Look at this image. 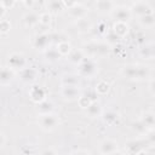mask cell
<instances>
[{
	"label": "cell",
	"mask_w": 155,
	"mask_h": 155,
	"mask_svg": "<svg viewBox=\"0 0 155 155\" xmlns=\"http://www.w3.org/2000/svg\"><path fill=\"white\" fill-rule=\"evenodd\" d=\"M97 29H98V33L99 34H105L108 31V25H107V23L102 22V23H99L97 25Z\"/></svg>",
	"instance_id": "38"
},
{
	"label": "cell",
	"mask_w": 155,
	"mask_h": 155,
	"mask_svg": "<svg viewBox=\"0 0 155 155\" xmlns=\"http://www.w3.org/2000/svg\"><path fill=\"white\" fill-rule=\"evenodd\" d=\"M139 56L144 59H151L154 57V46L150 45H145L139 50Z\"/></svg>",
	"instance_id": "29"
},
{
	"label": "cell",
	"mask_w": 155,
	"mask_h": 155,
	"mask_svg": "<svg viewBox=\"0 0 155 155\" xmlns=\"http://www.w3.org/2000/svg\"><path fill=\"white\" fill-rule=\"evenodd\" d=\"M105 38H107V44H108V45H115V44H117L119 40H120V36H117L113 30L107 31V33H105Z\"/></svg>",
	"instance_id": "33"
},
{
	"label": "cell",
	"mask_w": 155,
	"mask_h": 155,
	"mask_svg": "<svg viewBox=\"0 0 155 155\" xmlns=\"http://www.w3.org/2000/svg\"><path fill=\"white\" fill-rule=\"evenodd\" d=\"M61 94L64 101L68 102H74L78 101V98L81 96V91L79 86H70V85H62L61 88Z\"/></svg>",
	"instance_id": "5"
},
{
	"label": "cell",
	"mask_w": 155,
	"mask_h": 155,
	"mask_svg": "<svg viewBox=\"0 0 155 155\" xmlns=\"http://www.w3.org/2000/svg\"><path fill=\"white\" fill-rule=\"evenodd\" d=\"M38 78V70L33 67H24L19 70V79L23 82H34Z\"/></svg>",
	"instance_id": "9"
},
{
	"label": "cell",
	"mask_w": 155,
	"mask_h": 155,
	"mask_svg": "<svg viewBox=\"0 0 155 155\" xmlns=\"http://www.w3.org/2000/svg\"><path fill=\"white\" fill-rule=\"evenodd\" d=\"M68 12H69V16L73 17L74 19H81L87 16V8L80 4H75L74 6L69 7Z\"/></svg>",
	"instance_id": "12"
},
{
	"label": "cell",
	"mask_w": 155,
	"mask_h": 155,
	"mask_svg": "<svg viewBox=\"0 0 155 155\" xmlns=\"http://www.w3.org/2000/svg\"><path fill=\"white\" fill-rule=\"evenodd\" d=\"M62 1H63V5H64V6H67L68 8H69V7H71V6H74V5L76 4V2H75V0H62Z\"/></svg>",
	"instance_id": "42"
},
{
	"label": "cell",
	"mask_w": 155,
	"mask_h": 155,
	"mask_svg": "<svg viewBox=\"0 0 155 155\" xmlns=\"http://www.w3.org/2000/svg\"><path fill=\"white\" fill-rule=\"evenodd\" d=\"M4 145H5V136H4V133L0 132V149H1Z\"/></svg>",
	"instance_id": "45"
},
{
	"label": "cell",
	"mask_w": 155,
	"mask_h": 155,
	"mask_svg": "<svg viewBox=\"0 0 155 155\" xmlns=\"http://www.w3.org/2000/svg\"><path fill=\"white\" fill-rule=\"evenodd\" d=\"M94 6L99 13H110L111 10L114 8L111 0H96Z\"/></svg>",
	"instance_id": "17"
},
{
	"label": "cell",
	"mask_w": 155,
	"mask_h": 155,
	"mask_svg": "<svg viewBox=\"0 0 155 155\" xmlns=\"http://www.w3.org/2000/svg\"><path fill=\"white\" fill-rule=\"evenodd\" d=\"M38 124H39L40 128L44 130L45 132H51V131L56 130L57 126L59 125V117L52 113L40 114L39 119H38Z\"/></svg>",
	"instance_id": "3"
},
{
	"label": "cell",
	"mask_w": 155,
	"mask_h": 155,
	"mask_svg": "<svg viewBox=\"0 0 155 155\" xmlns=\"http://www.w3.org/2000/svg\"><path fill=\"white\" fill-rule=\"evenodd\" d=\"M133 2H138V1H143V0H132Z\"/></svg>",
	"instance_id": "48"
},
{
	"label": "cell",
	"mask_w": 155,
	"mask_h": 155,
	"mask_svg": "<svg viewBox=\"0 0 155 155\" xmlns=\"http://www.w3.org/2000/svg\"><path fill=\"white\" fill-rule=\"evenodd\" d=\"M131 13H134V15H137L139 17V16H143V15L153 13V8H151V6L148 2H145V1H138V2H134V5L132 6Z\"/></svg>",
	"instance_id": "11"
},
{
	"label": "cell",
	"mask_w": 155,
	"mask_h": 155,
	"mask_svg": "<svg viewBox=\"0 0 155 155\" xmlns=\"http://www.w3.org/2000/svg\"><path fill=\"white\" fill-rule=\"evenodd\" d=\"M71 154H91V151L86 150V149H76V150H71Z\"/></svg>",
	"instance_id": "41"
},
{
	"label": "cell",
	"mask_w": 155,
	"mask_h": 155,
	"mask_svg": "<svg viewBox=\"0 0 155 155\" xmlns=\"http://www.w3.org/2000/svg\"><path fill=\"white\" fill-rule=\"evenodd\" d=\"M91 102H92V101H91L86 94H82V93H81V96L78 98V103H79L80 108H82V109H86V108L90 105Z\"/></svg>",
	"instance_id": "34"
},
{
	"label": "cell",
	"mask_w": 155,
	"mask_h": 155,
	"mask_svg": "<svg viewBox=\"0 0 155 155\" xmlns=\"http://www.w3.org/2000/svg\"><path fill=\"white\" fill-rule=\"evenodd\" d=\"M132 130H133L136 133H138V134H144V133H147V131H148V128L145 127V125H144L140 120L134 121V122L132 124Z\"/></svg>",
	"instance_id": "32"
},
{
	"label": "cell",
	"mask_w": 155,
	"mask_h": 155,
	"mask_svg": "<svg viewBox=\"0 0 155 155\" xmlns=\"http://www.w3.org/2000/svg\"><path fill=\"white\" fill-rule=\"evenodd\" d=\"M85 1H86V0H75V2H76V4H80V5H84Z\"/></svg>",
	"instance_id": "47"
},
{
	"label": "cell",
	"mask_w": 155,
	"mask_h": 155,
	"mask_svg": "<svg viewBox=\"0 0 155 155\" xmlns=\"http://www.w3.org/2000/svg\"><path fill=\"white\" fill-rule=\"evenodd\" d=\"M15 79V70L10 67L0 68V85H8Z\"/></svg>",
	"instance_id": "15"
},
{
	"label": "cell",
	"mask_w": 155,
	"mask_h": 155,
	"mask_svg": "<svg viewBox=\"0 0 155 155\" xmlns=\"http://www.w3.org/2000/svg\"><path fill=\"white\" fill-rule=\"evenodd\" d=\"M11 29V23L7 19H0V33H7Z\"/></svg>",
	"instance_id": "36"
},
{
	"label": "cell",
	"mask_w": 155,
	"mask_h": 155,
	"mask_svg": "<svg viewBox=\"0 0 155 155\" xmlns=\"http://www.w3.org/2000/svg\"><path fill=\"white\" fill-rule=\"evenodd\" d=\"M36 104H38L36 110H38L39 114H48V113H52L53 111V108H54L53 103L51 101H48V99H44V101H41V102L36 103Z\"/></svg>",
	"instance_id": "18"
},
{
	"label": "cell",
	"mask_w": 155,
	"mask_h": 155,
	"mask_svg": "<svg viewBox=\"0 0 155 155\" xmlns=\"http://www.w3.org/2000/svg\"><path fill=\"white\" fill-rule=\"evenodd\" d=\"M119 149V144L114 139H104L99 144V153L101 154H114Z\"/></svg>",
	"instance_id": "10"
},
{
	"label": "cell",
	"mask_w": 155,
	"mask_h": 155,
	"mask_svg": "<svg viewBox=\"0 0 155 155\" xmlns=\"http://www.w3.org/2000/svg\"><path fill=\"white\" fill-rule=\"evenodd\" d=\"M109 88H110V85L107 82V81H98L94 86V91L97 92L98 96H103V94H107L109 92Z\"/></svg>",
	"instance_id": "30"
},
{
	"label": "cell",
	"mask_w": 155,
	"mask_h": 155,
	"mask_svg": "<svg viewBox=\"0 0 155 155\" xmlns=\"http://www.w3.org/2000/svg\"><path fill=\"white\" fill-rule=\"evenodd\" d=\"M62 85H70V86H79L80 84V76L75 74H65L61 79Z\"/></svg>",
	"instance_id": "20"
},
{
	"label": "cell",
	"mask_w": 155,
	"mask_h": 155,
	"mask_svg": "<svg viewBox=\"0 0 155 155\" xmlns=\"http://www.w3.org/2000/svg\"><path fill=\"white\" fill-rule=\"evenodd\" d=\"M23 22L28 27H33L39 23V15L35 12H28L23 16Z\"/></svg>",
	"instance_id": "27"
},
{
	"label": "cell",
	"mask_w": 155,
	"mask_h": 155,
	"mask_svg": "<svg viewBox=\"0 0 155 155\" xmlns=\"http://www.w3.org/2000/svg\"><path fill=\"white\" fill-rule=\"evenodd\" d=\"M68 59L74 64H80L85 59V53L82 50H71L68 53Z\"/></svg>",
	"instance_id": "19"
},
{
	"label": "cell",
	"mask_w": 155,
	"mask_h": 155,
	"mask_svg": "<svg viewBox=\"0 0 155 155\" xmlns=\"http://www.w3.org/2000/svg\"><path fill=\"white\" fill-rule=\"evenodd\" d=\"M42 154H56V151H54V150L46 149V150H44V151H42Z\"/></svg>",
	"instance_id": "46"
},
{
	"label": "cell",
	"mask_w": 155,
	"mask_h": 155,
	"mask_svg": "<svg viewBox=\"0 0 155 155\" xmlns=\"http://www.w3.org/2000/svg\"><path fill=\"white\" fill-rule=\"evenodd\" d=\"M136 39H137V41L139 42V44H144L145 42V34L144 33H137V35H136Z\"/></svg>",
	"instance_id": "40"
},
{
	"label": "cell",
	"mask_w": 155,
	"mask_h": 155,
	"mask_svg": "<svg viewBox=\"0 0 155 155\" xmlns=\"http://www.w3.org/2000/svg\"><path fill=\"white\" fill-rule=\"evenodd\" d=\"M121 74L128 80H144L150 76L149 68L143 65H126L121 69Z\"/></svg>",
	"instance_id": "1"
},
{
	"label": "cell",
	"mask_w": 155,
	"mask_h": 155,
	"mask_svg": "<svg viewBox=\"0 0 155 155\" xmlns=\"http://www.w3.org/2000/svg\"><path fill=\"white\" fill-rule=\"evenodd\" d=\"M19 1H22V2H23V1H24V0H19Z\"/></svg>",
	"instance_id": "49"
},
{
	"label": "cell",
	"mask_w": 155,
	"mask_h": 155,
	"mask_svg": "<svg viewBox=\"0 0 155 155\" xmlns=\"http://www.w3.org/2000/svg\"><path fill=\"white\" fill-rule=\"evenodd\" d=\"M140 121L145 125L147 128L153 130L154 128V125H155V116H154V114L151 111H145V113L142 114Z\"/></svg>",
	"instance_id": "23"
},
{
	"label": "cell",
	"mask_w": 155,
	"mask_h": 155,
	"mask_svg": "<svg viewBox=\"0 0 155 155\" xmlns=\"http://www.w3.org/2000/svg\"><path fill=\"white\" fill-rule=\"evenodd\" d=\"M113 31H114L117 36H120V38L125 36V35L127 34V31H128L127 22H115L114 25H113Z\"/></svg>",
	"instance_id": "22"
},
{
	"label": "cell",
	"mask_w": 155,
	"mask_h": 155,
	"mask_svg": "<svg viewBox=\"0 0 155 155\" xmlns=\"http://www.w3.org/2000/svg\"><path fill=\"white\" fill-rule=\"evenodd\" d=\"M126 149H127V153L130 154H142L144 153V142L139 139H132L127 142Z\"/></svg>",
	"instance_id": "14"
},
{
	"label": "cell",
	"mask_w": 155,
	"mask_h": 155,
	"mask_svg": "<svg viewBox=\"0 0 155 155\" xmlns=\"http://www.w3.org/2000/svg\"><path fill=\"white\" fill-rule=\"evenodd\" d=\"M86 110V114L90 116V117H98L102 115L103 110H102V105L98 101H94V102H91L90 105L85 109Z\"/></svg>",
	"instance_id": "16"
},
{
	"label": "cell",
	"mask_w": 155,
	"mask_h": 155,
	"mask_svg": "<svg viewBox=\"0 0 155 155\" xmlns=\"http://www.w3.org/2000/svg\"><path fill=\"white\" fill-rule=\"evenodd\" d=\"M34 2H35V0H24V1H23L24 6L28 7V8H31L33 5H34Z\"/></svg>",
	"instance_id": "43"
},
{
	"label": "cell",
	"mask_w": 155,
	"mask_h": 155,
	"mask_svg": "<svg viewBox=\"0 0 155 155\" xmlns=\"http://www.w3.org/2000/svg\"><path fill=\"white\" fill-rule=\"evenodd\" d=\"M44 54H45V58L50 62H56L62 57L61 53L57 51V48H46L44 50Z\"/></svg>",
	"instance_id": "28"
},
{
	"label": "cell",
	"mask_w": 155,
	"mask_h": 155,
	"mask_svg": "<svg viewBox=\"0 0 155 155\" xmlns=\"http://www.w3.org/2000/svg\"><path fill=\"white\" fill-rule=\"evenodd\" d=\"M98 65L93 59H84L80 64H78V73L79 76L92 78L97 74Z\"/></svg>",
	"instance_id": "4"
},
{
	"label": "cell",
	"mask_w": 155,
	"mask_h": 155,
	"mask_svg": "<svg viewBox=\"0 0 155 155\" xmlns=\"http://www.w3.org/2000/svg\"><path fill=\"white\" fill-rule=\"evenodd\" d=\"M111 17L115 19V22H127L132 13H131V10L126 6H117V7H114L110 12Z\"/></svg>",
	"instance_id": "7"
},
{
	"label": "cell",
	"mask_w": 155,
	"mask_h": 155,
	"mask_svg": "<svg viewBox=\"0 0 155 155\" xmlns=\"http://www.w3.org/2000/svg\"><path fill=\"white\" fill-rule=\"evenodd\" d=\"M57 51L61 53V56H68V53L71 51V46L68 41H59L57 42Z\"/></svg>",
	"instance_id": "31"
},
{
	"label": "cell",
	"mask_w": 155,
	"mask_h": 155,
	"mask_svg": "<svg viewBox=\"0 0 155 155\" xmlns=\"http://www.w3.org/2000/svg\"><path fill=\"white\" fill-rule=\"evenodd\" d=\"M15 2H16V0H0V4H1L5 8H11V7H13Z\"/></svg>",
	"instance_id": "37"
},
{
	"label": "cell",
	"mask_w": 155,
	"mask_h": 155,
	"mask_svg": "<svg viewBox=\"0 0 155 155\" xmlns=\"http://www.w3.org/2000/svg\"><path fill=\"white\" fill-rule=\"evenodd\" d=\"M139 23H140L142 27L153 28L154 24H155L154 12H153V13H148V15H143V16H139Z\"/></svg>",
	"instance_id": "24"
},
{
	"label": "cell",
	"mask_w": 155,
	"mask_h": 155,
	"mask_svg": "<svg viewBox=\"0 0 155 155\" xmlns=\"http://www.w3.org/2000/svg\"><path fill=\"white\" fill-rule=\"evenodd\" d=\"M102 117H103V121L107 124V125H113L119 119V113L114 111V110H108L105 113H102Z\"/></svg>",
	"instance_id": "26"
},
{
	"label": "cell",
	"mask_w": 155,
	"mask_h": 155,
	"mask_svg": "<svg viewBox=\"0 0 155 155\" xmlns=\"http://www.w3.org/2000/svg\"><path fill=\"white\" fill-rule=\"evenodd\" d=\"M29 96L34 103H39V102L46 99V90L41 86H38V85L33 86L29 91Z\"/></svg>",
	"instance_id": "13"
},
{
	"label": "cell",
	"mask_w": 155,
	"mask_h": 155,
	"mask_svg": "<svg viewBox=\"0 0 155 155\" xmlns=\"http://www.w3.org/2000/svg\"><path fill=\"white\" fill-rule=\"evenodd\" d=\"M51 22V13L50 12H44L39 16V23L44 24V25H48Z\"/></svg>",
	"instance_id": "35"
},
{
	"label": "cell",
	"mask_w": 155,
	"mask_h": 155,
	"mask_svg": "<svg viewBox=\"0 0 155 155\" xmlns=\"http://www.w3.org/2000/svg\"><path fill=\"white\" fill-rule=\"evenodd\" d=\"M92 102H94V101H97V98H98V94H97V92L94 91V90H92V91H88V92H86L85 93Z\"/></svg>",
	"instance_id": "39"
},
{
	"label": "cell",
	"mask_w": 155,
	"mask_h": 155,
	"mask_svg": "<svg viewBox=\"0 0 155 155\" xmlns=\"http://www.w3.org/2000/svg\"><path fill=\"white\" fill-rule=\"evenodd\" d=\"M110 47L107 42H88L84 46L82 51L85 54H88L90 57H99V56H105L108 54Z\"/></svg>",
	"instance_id": "2"
},
{
	"label": "cell",
	"mask_w": 155,
	"mask_h": 155,
	"mask_svg": "<svg viewBox=\"0 0 155 155\" xmlns=\"http://www.w3.org/2000/svg\"><path fill=\"white\" fill-rule=\"evenodd\" d=\"M50 44H52V38H51V34L48 33H42L36 35L33 42L34 47L38 50H46L50 46Z\"/></svg>",
	"instance_id": "8"
},
{
	"label": "cell",
	"mask_w": 155,
	"mask_h": 155,
	"mask_svg": "<svg viewBox=\"0 0 155 155\" xmlns=\"http://www.w3.org/2000/svg\"><path fill=\"white\" fill-rule=\"evenodd\" d=\"M76 28H78V31L80 33H87L91 30L92 28V24L91 22L85 17V18H81V19H76V23H75Z\"/></svg>",
	"instance_id": "25"
},
{
	"label": "cell",
	"mask_w": 155,
	"mask_h": 155,
	"mask_svg": "<svg viewBox=\"0 0 155 155\" xmlns=\"http://www.w3.org/2000/svg\"><path fill=\"white\" fill-rule=\"evenodd\" d=\"M5 13H6V8L0 4V19H2V17L5 16Z\"/></svg>",
	"instance_id": "44"
},
{
	"label": "cell",
	"mask_w": 155,
	"mask_h": 155,
	"mask_svg": "<svg viewBox=\"0 0 155 155\" xmlns=\"http://www.w3.org/2000/svg\"><path fill=\"white\" fill-rule=\"evenodd\" d=\"M7 64L13 70H21L22 68H24L27 65V59H25V57L22 53L13 52V53H11L8 56Z\"/></svg>",
	"instance_id": "6"
},
{
	"label": "cell",
	"mask_w": 155,
	"mask_h": 155,
	"mask_svg": "<svg viewBox=\"0 0 155 155\" xmlns=\"http://www.w3.org/2000/svg\"><path fill=\"white\" fill-rule=\"evenodd\" d=\"M64 5H63V1L62 0H48L47 1V10L50 13H59L62 10H63Z\"/></svg>",
	"instance_id": "21"
}]
</instances>
